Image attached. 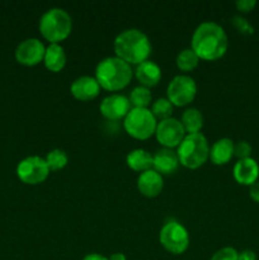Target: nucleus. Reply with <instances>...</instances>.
<instances>
[{"instance_id": "obj_22", "label": "nucleus", "mask_w": 259, "mask_h": 260, "mask_svg": "<svg viewBox=\"0 0 259 260\" xmlns=\"http://www.w3.org/2000/svg\"><path fill=\"white\" fill-rule=\"evenodd\" d=\"M130 103L135 107V108H147L150 103H151V91L150 88H146L144 85H137L130 93Z\"/></svg>"}, {"instance_id": "obj_27", "label": "nucleus", "mask_w": 259, "mask_h": 260, "mask_svg": "<svg viewBox=\"0 0 259 260\" xmlns=\"http://www.w3.org/2000/svg\"><path fill=\"white\" fill-rule=\"evenodd\" d=\"M231 23H233L234 27H235L239 32L243 33V35L249 36V35H253L254 33L253 25L250 24V22H249L248 19H245V18L241 17V15H235V17H233Z\"/></svg>"}, {"instance_id": "obj_8", "label": "nucleus", "mask_w": 259, "mask_h": 260, "mask_svg": "<svg viewBox=\"0 0 259 260\" xmlns=\"http://www.w3.org/2000/svg\"><path fill=\"white\" fill-rule=\"evenodd\" d=\"M197 94L195 79L185 74L175 75L167 86V98L173 106L184 107L193 102Z\"/></svg>"}, {"instance_id": "obj_15", "label": "nucleus", "mask_w": 259, "mask_h": 260, "mask_svg": "<svg viewBox=\"0 0 259 260\" xmlns=\"http://www.w3.org/2000/svg\"><path fill=\"white\" fill-rule=\"evenodd\" d=\"M233 174L239 184L249 185V187H250L251 184L258 182L259 164L256 162L255 159H253V157L238 160V161L235 162V165H234Z\"/></svg>"}, {"instance_id": "obj_20", "label": "nucleus", "mask_w": 259, "mask_h": 260, "mask_svg": "<svg viewBox=\"0 0 259 260\" xmlns=\"http://www.w3.org/2000/svg\"><path fill=\"white\" fill-rule=\"evenodd\" d=\"M126 162L135 172H145L152 168V154L145 149H135L126 156Z\"/></svg>"}, {"instance_id": "obj_6", "label": "nucleus", "mask_w": 259, "mask_h": 260, "mask_svg": "<svg viewBox=\"0 0 259 260\" xmlns=\"http://www.w3.org/2000/svg\"><path fill=\"white\" fill-rule=\"evenodd\" d=\"M156 126V118L149 108L132 107L123 121V128L127 134L139 140H146L155 135Z\"/></svg>"}, {"instance_id": "obj_26", "label": "nucleus", "mask_w": 259, "mask_h": 260, "mask_svg": "<svg viewBox=\"0 0 259 260\" xmlns=\"http://www.w3.org/2000/svg\"><path fill=\"white\" fill-rule=\"evenodd\" d=\"M251 150H253L251 145L248 141L240 140V141L234 145V156L238 157V160L248 159V157H251Z\"/></svg>"}, {"instance_id": "obj_12", "label": "nucleus", "mask_w": 259, "mask_h": 260, "mask_svg": "<svg viewBox=\"0 0 259 260\" xmlns=\"http://www.w3.org/2000/svg\"><path fill=\"white\" fill-rule=\"evenodd\" d=\"M131 109L130 99L123 94H109L101 102L99 111L107 121L116 122L124 118Z\"/></svg>"}, {"instance_id": "obj_30", "label": "nucleus", "mask_w": 259, "mask_h": 260, "mask_svg": "<svg viewBox=\"0 0 259 260\" xmlns=\"http://www.w3.org/2000/svg\"><path fill=\"white\" fill-rule=\"evenodd\" d=\"M249 196L254 202L259 203V182H255L249 187Z\"/></svg>"}, {"instance_id": "obj_11", "label": "nucleus", "mask_w": 259, "mask_h": 260, "mask_svg": "<svg viewBox=\"0 0 259 260\" xmlns=\"http://www.w3.org/2000/svg\"><path fill=\"white\" fill-rule=\"evenodd\" d=\"M46 46L38 38L23 40L15 48V58L25 66H35L42 62L45 57Z\"/></svg>"}, {"instance_id": "obj_4", "label": "nucleus", "mask_w": 259, "mask_h": 260, "mask_svg": "<svg viewBox=\"0 0 259 260\" xmlns=\"http://www.w3.org/2000/svg\"><path fill=\"white\" fill-rule=\"evenodd\" d=\"M38 28L45 40L50 43H60L66 40L73 29V19L69 12L58 7L50 8L41 15Z\"/></svg>"}, {"instance_id": "obj_32", "label": "nucleus", "mask_w": 259, "mask_h": 260, "mask_svg": "<svg viewBox=\"0 0 259 260\" xmlns=\"http://www.w3.org/2000/svg\"><path fill=\"white\" fill-rule=\"evenodd\" d=\"M83 260H109L107 256L102 255V254H98V253H90V254H86L85 256H84Z\"/></svg>"}, {"instance_id": "obj_10", "label": "nucleus", "mask_w": 259, "mask_h": 260, "mask_svg": "<svg viewBox=\"0 0 259 260\" xmlns=\"http://www.w3.org/2000/svg\"><path fill=\"white\" fill-rule=\"evenodd\" d=\"M185 135L187 134L183 128L182 122L174 117H169V118L157 122L156 129H155V136H156L157 142L167 149L179 146Z\"/></svg>"}, {"instance_id": "obj_33", "label": "nucleus", "mask_w": 259, "mask_h": 260, "mask_svg": "<svg viewBox=\"0 0 259 260\" xmlns=\"http://www.w3.org/2000/svg\"><path fill=\"white\" fill-rule=\"evenodd\" d=\"M108 259L109 260H127L126 255H124L123 253H114V254H112Z\"/></svg>"}, {"instance_id": "obj_29", "label": "nucleus", "mask_w": 259, "mask_h": 260, "mask_svg": "<svg viewBox=\"0 0 259 260\" xmlns=\"http://www.w3.org/2000/svg\"><path fill=\"white\" fill-rule=\"evenodd\" d=\"M236 8L241 13H249L255 8L256 0H236Z\"/></svg>"}, {"instance_id": "obj_2", "label": "nucleus", "mask_w": 259, "mask_h": 260, "mask_svg": "<svg viewBox=\"0 0 259 260\" xmlns=\"http://www.w3.org/2000/svg\"><path fill=\"white\" fill-rule=\"evenodd\" d=\"M114 52L117 57L126 61L128 65H139L149 60L151 53V42L146 33L137 28L122 30L114 38Z\"/></svg>"}, {"instance_id": "obj_28", "label": "nucleus", "mask_w": 259, "mask_h": 260, "mask_svg": "<svg viewBox=\"0 0 259 260\" xmlns=\"http://www.w3.org/2000/svg\"><path fill=\"white\" fill-rule=\"evenodd\" d=\"M239 253L236 251V249L231 248V246H225V248H221L216 251L212 255L211 260H238Z\"/></svg>"}, {"instance_id": "obj_18", "label": "nucleus", "mask_w": 259, "mask_h": 260, "mask_svg": "<svg viewBox=\"0 0 259 260\" xmlns=\"http://www.w3.org/2000/svg\"><path fill=\"white\" fill-rule=\"evenodd\" d=\"M234 141L229 137L218 139L210 147V157L211 161L216 165L228 164L234 156Z\"/></svg>"}, {"instance_id": "obj_1", "label": "nucleus", "mask_w": 259, "mask_h": 260, "mask_svg": "<svg viewBox=\"0 0 259 260\" xmlns=\"http://www.w3.org/2000/svg\"><path fill=\"white\" fill-rule=\"evenodd\" d=\"M228 47L229 38L225 29L212 20H206L198 24L190 40V48L200 60H217L225 55Z\"/></svg>"}, {"instance_id": "obj_25", "label": "nucleus", "mask_w": 259, "mask_h": 260, "mask_svg": "<svg viewBox=\"0 0 259 260\" xmlns=\"http://www.w3.org/2000/svg\"><path fill=\"white\" fill-rule=\"evenodd\" d=\"M173 104L168 98H159L151 104V112L155 116V118H159L160 121L165 118L172 117L173 113Z\"/></svg>"}, {"instance_id": "obj_17", "label": "nucleus", "mask_w": 259, "mask_h": 260, "mask_svg": "<svg viewBox=\"0 0 259 260\" xmlns=\"http://www.w3.org/2000/svg\"><path fill=\"white\" fill-rule=\"evenodd\" d=\"M135 75L141 85L151 88V86L156 85L161 79V68L155 61L146 60L136 66Z\"/></svg>"}, {"instance_id": "obj_24", "label": "nucleus", "mask_w": 259, "mask_h": 260, "mask_svg": "<svg viewBox=\"0 0 259 260\" xmlns=\"http://www.w3.org/2000/svg\"><path fill=\"white\" fill-rule=\"evenodd\" d=\"M46 162L50 170H61L65 168L69 162V156L65 150L62 149H53L47 152L45 156Z\"/></svg>"}, {"instance_id": "obj_9", "label": "nucleus", "mask_w": 259, "mask_h": 260, "mask_svg": "<svg viewBox=\"0 0 259 260\" xmlns=\"http://www.w3.org/2000/svg\"><path fill=\"white\" fill-rule=\"evenodd\" d=\"M51 170L48 169L45 157L30 155L20 160L17 167V175L23 183L30 185L43 183L48 178Z\"/></svg>"}, {"instance_id": "obj_21", "label": "nucleus", "mask_w": 259, "mask_h": 260, "mask_svg": "<svg viewBox=\"0 0 259 260\" xmlns=\"http://www.w3.org/2000/svg\"><path fill=\"white\" fill-rule=\"evenodd\" d=\"M180 122L185 134H198L203 126V114L197 108H187L183 112Z\"/></svg>"}, {"instance_id": "obj_13", "label": "nucleus", "mask_w": 259, "mask_h": 260, "mask_svg": "<svg viewBox=\"0 0 259 260\" xmlns=\"http://www.w3.org/2000/svg\"><path fill=\"white\" fill-rule=\"evenodd\" d=\"M101 85L94 76L83 75L76 78L71 83L70 91L74 98L81 102H88L96 98L101 91Z\"/></svg>"}, {"instance_id": "obj_5", "label": "nucleus", "mask_w": 259, "mask_h": 260, "mask_svg": "<svg viewBox=\"0 0 259 260\" xmlns=\"http://www.w3.org/2000/svg\"><path fill=\"white\" fill-rule=\"evenodd\" d=\"M177 155L183 167L197 169L210 157V145L202 132L187 134L178 146Z\"/></svg>"}, {"instance_id": "obj_16", "label": "nucleus", "mask_w": 259, "mask_h": 260, "mask_svg": "<svg viewBox=\"0 0 259 260\" xmlns=\"http://www.w3.org/2000/svg\"><path fill=\"white\" fill-rule=\"evenodd\" d=\"M179 164L177 151L173 149L161 147L152 155V169L161 175L173 174L178 169Z\"/></svg>"}, {"instance_id": "obj_31", "label": "nucleus", "mask_w": 259, "mask_h": 260, "mask_svg": "<svg viewBox=\"0 0 259 260\" xmlns=\"http://www.w3.org/2000/svg\"><path fill=\"white\" fill-rule=\"evenodd\" d=\"M238 260H256V254L253 250H243L241 253H239Z\"/></svg>"}, {"instance_id": "obj_14", "label": "nucleus", "mask_w": 259, "mask_h": 260, "mask_svg": "<svg viewBox=\"0 0 259 260\" xmlns=\"http://www.w3.org/2000/svg\"><path fill=\"white\" fill-rule=\"evenodd\" d=\"M163 187H164L163 175L152 168L140 173L139 178H137V188H139L140 193L145 197H156L161 193Z\"/></svg>"}, {"instance_id": "obj_3", "label": "nucleus", "mask_w": 259, "mask_h": 260, "mask_svg": "<svg viewBox=\"0 0 259 260\" xmlns=\"http://www.w3.org/2000/svg\"><path fill=\"white\" fill-rule=\"evenodd\" d=\"M132 75L134 71L131 65L117 56H108L98 62L94 78L96 79L102 89L117 91L128 85Z\"/></svg>"}, {"instance_id": "obj_7", "label": "nucleus", "mask_w": 259, "mask_h": 260, "mask_svg": "<svg viewBox=\"0 0 259 260\" xmlns=\"http://www.w3.org/2000/svg\"><path fill=\"white\" fill-rule=\"evenodd\" d=\"M159 240L169 253L183 254L189 246V234L179 221L169 220L160 229Z\"/></svg>"}, {"instance_id": "obj_23", "label": "nucleus", "mask_w": 259, "mask_h": 260, "mask_svg": "<svg viewBox=\"0 0 259 260\" xmlns=\"http://www.w3.org/2000/svg\"><path fill=\"white\" fill-rule=\"evenodd\" d=\"M175 62H177L179 70L188 73V71H192L193 69L197 68L198 62H200V57L196 55L192 48H184L177 55Z\"/></svg>"}, {"instance_id": "obj_19", "label": "nucleus", "mask_w": 259, "mask_h": 260, "mask_svg": "<svg viewBox=\"0 0 259 260\" xmlns=\"http://www.w3.org/2000/svg\"><path fill=\"white\" fill-rule=\"evenodd\" d=\"M43 63L52 73H58L66 65V52L60 43H50L46 47Z\"/></svg>"}]
</instances>
